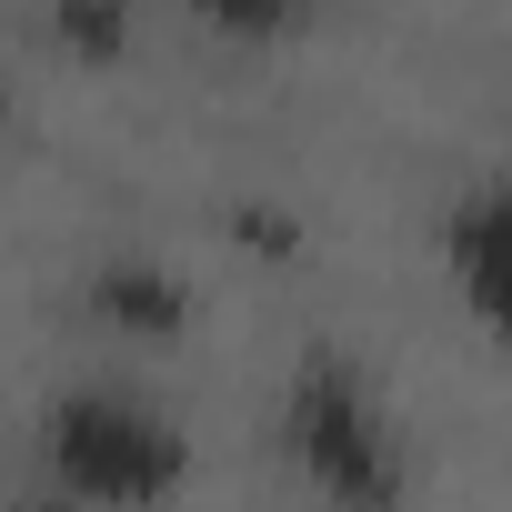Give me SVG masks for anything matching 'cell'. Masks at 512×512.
I'll list each match as a JSON object with an SVG mask.
<instances>
[{
    "instance_id": "cell-2",
    "label": "cell",
    "mask_w": 512,
    "mask_h": 512,
    "mask_svg": "<svg viewBox=\"0 0 512 512\" xmlns=\"http://www.w3.org/2000/svg\"><path fill=\"white\" fill-rule=\"evenodd\" d=\"M282 442L322 482V502H342V512H402V432H392L382 392L342 352H302V372L282 392Z\"/></svg>"
},
{
    "instance_id": "cell-3",
    "label": "cell",
    "mask_w": 512,
    "mask_h": 512,
    "mask_svg": "<svg viewBox=\"0 0 512 512\" xmlns=\"http://www.w3.org/2000/svg\"><path fill=\"white\" fill-rule=\"evenodd\" d=\"M81 302H91V322L141 332V342H161V332H181V322H191V292H181L161 262H141V251H111V262L81 282Z\"/></svg>"
},
{
    "instance_id": "cell-8",
    "label": "cell",
    "mask_w": 512,
    "mask_h": 512,
    "mask_svg": "<svg viewBox=\"0 0 512 512\" xmlns=\"http://www.w3.org/2000/svg\"><path fill=\"white\" fill-rule=\"evenodd\" d=\"M0 121H11V91H0Z\"/></svg>"
},
{
    "instance_id": "cell-1",
    "label": "cell",
    "mask_w": 512,
    "mask_h": 512,
    "mask_svg": "<svg viewBox=\"0 0 512 512\" xmlns=\"http://www.w3.org/2000/svg\"><path fill=\"white\" fill-rule=\"evenodd\" d=\"M41 462H51V482H61V492L141 512V502H171V492H181L191 442H181V422H171V412H151L141 392L71 382V392L41 412Z\"/></svg>"
},
{
    "instance_id": "cell-5",
    "label": "cell",
    "mask_w": 512,
    "mask_h": 512,
    "mask_svg": "<svg viewBox=\"0 0 512 512\" xmlns=\"http://www.w3.org/2000/svg\"><path fill=\"white\" fill-rule=\"evenodd\" d=\"M51 31H61L71 51H121V41H131V21L101 11V0H71V11H51Z\"/></svg>"
},
{
    "instance_id": "cell-4",
    "label": "cell",
    "mask_w": 512,
    "mask_h": 512,
    "mask_svg": "<svg viewBox=\"0 0 512 512\" xmlns=\"http://www.w3.org/2000/svg\"><path fill=\"white\" fill-rule=\"evenodd\" d=\"M492 251H502V181H472V191L452 201V221H442V262L462 272V302H472V312H492V302H502Z\"/></svg>"
},
{
    "instance_id": "cell-7",
    "label": "cell",
    "mask_w": 512,
    "mask_h": 512,
    "mask_svg": "<svg viewBox=\"0 0 512 512\" xmlns=\"http://www.w3.org/2000/svg\"><path fill=\"white\" fill-rule=\"evenodd\" d=\"M0 512H51V502H0Z\"/></svg>"
},
{
    "instance_id": "cell-6",
    "label": "cell",
    "mask_w": 512,
    "mask_h": 512,
    "mask_svg": "<svg viewBox=\"0 0 512 512\" xmlns=\"http://www.w3.org/2000/svg\"><path fill=\"white\" fill-rule=\"evenodd\" d=\"M241 231H251V251H292V221L282 211H241Z\"/></svg>"
}]
</instances>
